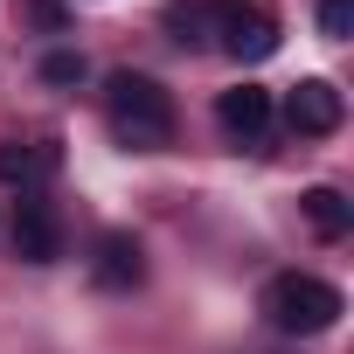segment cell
Listing matches in <instances>:
<instances>
[{
  "label": "cell",
  "instance_id": "cell-1",
  "mask_svg": "<svg viewBox=\"0 0 354 354\" xmlns=\"http://www.w3.org/2000/svg\"><path fill=\"white\" fill-rule=\"evenodd\" d=\"M104 118H111V132H118L125 146H139V153H153V146L174 139V97H167L153 77H139V70H118V77L104 84Z\"/></svg>",
  "mask_w": 354,
  "mask_h": 354
},
{
  "label": "cell",
  "instance_id": "cell-2",
  "mask_svg": "<svg viewBox=\"0 0 354 354\" xmlns=\"http://www.w3.org/2000/svg\"><path fill=\"white\" fill-rule=\"evenodd\" d=\"M340 313H347L340 285H326V278H313V271H285V278L264 285V319H271L278 333L313 340V333H326Z\"/></svg>",
  "mask_w": 354,
  "mask_h": 354
},
{
  "label": "cell",
  "instance_id": "cell-3",
  "mask_svg": "<svg viewBox=\"0 0 354 354\" xmlns=\"http://www.w3.org/2000/svg\"><path fill=\"white\" fill-rule=\"evenodd\" d=\"M209 28L223 35V49L236 63H264L278 49V15L264 0H209Z\"/></svg>",
  "mask_w": 354,
  "mask_h": 354
},
{
  "label": "cell",
  "instance_id": "cell-4",
  "mask_svg": "<svg viewBox=\"0 0 354 354\" xmlns=\"http://www.w3.org/2000/svg\"><path fill=\"white\" fill-rule=\"evenodd\" d=\"M15 257L21 264H56L63 257V216L42 188L21 195V209H15Z\"/></svg>",
  "mask_w": 354,
  "mask_h": 354
},
{
  "label": "cell",
  "instance_id": "cell-5",
  "mask_svg": "<svg viewBox=\"0 0 354 354\" xmlns=\"http://www.w3.org/2000/svg\"><path fill=\"white\" fill-rule=\"evenodd\" d=\"M340 118H347V97H340L326 77L292 84V97H285V125H292L299 139H326V132H340Z\"/></svg>",
  "mask_w": 354,
  "mask_h": 354
},
{
  "label": "cell",
  "instance_id": "cell-6",
  "mask_svg": "<svg viewBox=\"0 0 354 354\" xmlns=\"http://www.w3.org/2000/svg\"><path fill=\"white\" fill-rule=\"evenodd\" d=\"M216 125H223L236 146H257V139L271 132V91H264V84H236V91H223V97H216Z\"/></svg>",
  "mask_w": 354,
  "mask_h": 354
},
{
  "label": "cell",
  "instance_id": "cell-7",
  "mask_svg": "<svg viewBox=\"0 0 354 354\" xmlns=\"http://www.w3.org/2000/svg\"><path fill=\"white\" fill-rule=\"evenodd\" d=\"M56 167H63V146L56 139H8V146H0V181L21 188V195H35Z\"/></svg>",
  "mask_w": 354,
  "mask_h": 354
},
{
  "label": "cell",
  "instance_id": "cell-8",
  "mask_svg": "<svg viewBox=\"0 0 354 354\" xmlns=\"http://www.w3.org/2000/svg\"><path fill=\"white\" fill-rule=\"evenodd\" d=\"M91 278H97L104 292H132V285L146 278L139 236H132V230H104V236H97V250H91Z\"/></svg>",
  "mask_w": 354,
  "mask_h": 354
},
{
  "label": "cell",
  "instance_id": "cell-9",
  "mask_svg": "<svg viewBox=\"0 0 354 354\" xmlns=\"http://www.w3.org/2000/svg\"><path fill=\"white\" fill-rule=\"evenodd\" d=\"M299 216H306L313 236H326V243H340V236L354 230V202H347L340 188H306V195H299Z\"/></svg>",
  "mask_w": 354,
  "mask_h": 354
},
{
  "label": "cell",
  "instance_id": "cell-10",
  "mask_svg": "<svg viewBox=\"0 0 354 354\" xmlns=\"http://www.w3.org/2000/svg\"><path fill=\"white\" fill-rule=\"evenodd\" d=\"M160 21H167V35H174V42L188 49V42H202V35H209V0H174Z\"/></svg>",
  "mask_w": 354,
  "mask_h": 354
},
{
  "label": "cell",
  "instance_id": "cell-11",
  "mask_svg": "<svg viewBox=\"0 0 354 354\" xmlns=\"http://www.w3.org/2000/svg\"><path fill=\"white\" fill-rule=\"evenodd\" d=\"M319 35L326 42H347L354 35V0H319Z\"/></svg>",
  "mask_w": 354,
  "mask_h": 354
},
{
  "label": "cell",
  "instance_id": "cell-12",
  "mask_svg": "<svg viewBox=\"0 0 354 354\" xmlns=\"http://www.w3.org/2000/svg\"><path fill=\"white\" fill-rule=\"evenodd\" d=\"M42 84H84V56H77V49L42 56Z\"/></svg>",
  "mask_w": 354,
  "mask_h": 354
}]
</instances>
